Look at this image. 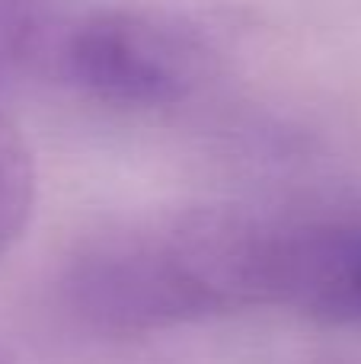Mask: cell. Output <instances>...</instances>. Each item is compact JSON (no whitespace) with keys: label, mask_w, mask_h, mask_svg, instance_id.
Masks as SVG:
<instances>
[{"label":"cell","mask_w":361,"mask_h":364,"mask_svg":"<svg viewBox=\"0 0 361 364\" xmlns=\"http://www.w3.org/2000/svg\"><path fill=\"white\" fill-rule=\"evenodd\" d=\"M269 220L240 208H192L144 230L87 243L61 275V294L96 336H153L266 307Z\"/></svg>","instance_id":"1"},{"label":"cell","mask_w":361,"mask_h":364,"mask_svg":"<svg viewBox=\"0 0 361 364\" xmlns=\"http://www.w3.org/2000/svg\"><path fill=\"white\" fill-rule=\"evenodd\" d=\"M61 68L87 96L125 109L185 102L211 68V51L195 29L153 10L112 6L70 26Z\"/></svg>","instance_id":"2"},{"label":"cell","mask_w":361,"mask_h":364,"mask_svg":"<svg viewBox=\"0 0 361 364\" xmlns=\"http://www.w3.org/2000/svg\"><path fill=\"white\" fill-rule=\"evenodd\" d=\"M266 307L320 326H361V214L272 224Z\"/></svg>","instance_id":"3"},{"label":"cell","mask_w":361,"mask_h":364,"mask_svg":"<svg viewBox=\"0 0 361 364\" xmlns=\"http://www.w3.org/2000/svg\"><path fill=\"white\" fill-rule=\"evenodd\" d=\"M36 211V164L23 132L0 109V256L13 250Z\"/></svg>","instance_id":"4"}]
</instances>
